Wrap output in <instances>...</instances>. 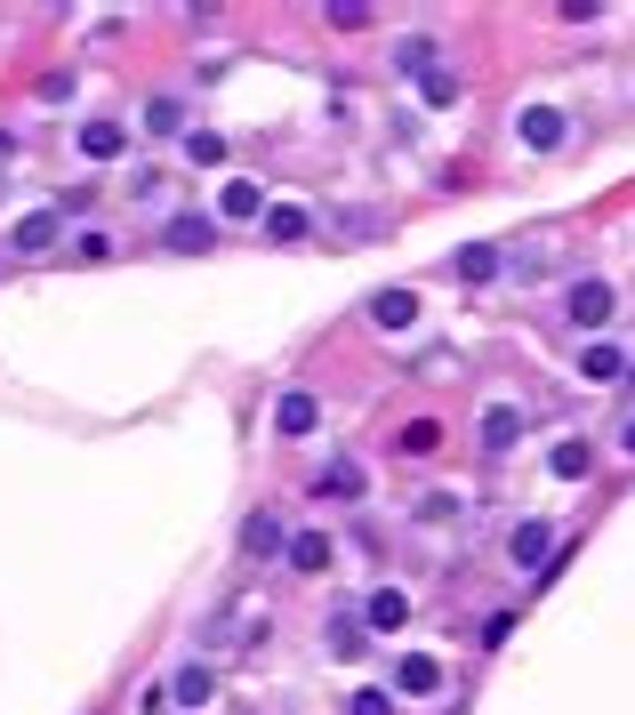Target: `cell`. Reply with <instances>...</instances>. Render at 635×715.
I'll use <instances>...</instances> for the list:
<instances>
[{
	"label": "cell",
	"mask_w": 635,
	"mask_h": 715,
	"mask_svg": "<svg viewBox=\"0 0 635 715\" xmlns=\"http://www.w3.org/2000/svg\"><path fill=\"white\" fill-rule=\"evenodd\" d=\"M612 305H619V290H612V282H579V290H572V322H579V330H604V322H612Z\"/></svg>",
	"instance_id": "cell-1"
},
{
	"label": "cell",
	"mask_w": 635,
	"mask_h": 715,
	"mask_svg": "<svg viewBox=\"0 0 635 715\" xmlns=\"http://www.w3.org/2000/svg\"><path fill=\"white\" fill-rule=\"evenodd\" d=\"M563 138H572V121H563L555 105H531V113H523V145H531V153H555Z\"/></svg>",
	"instance_id": "cell-2"
},
{
	"label": "cell",
	"mask_w": 635,
	"mask_h": 715,
	"mask_svg": "<svg viewBox=\"0 0 635 715\" xmlns=\"http://www.w3.org/2000/svg\"><path fill=\"white\" fill-rule=\"evenodd\" d=\"M362 620H371L379 635H394V627H411V595H403V587H379L371 603H362Z\"/></svg>",
	"instance_id": "cell-3"
},
{
	"label": "cell",
	"mask_w": 635,
	"mask_h": 715,
	"mask_svg": "<svg viewBox=\"0 0 635 715\" xmlns=\"http://www.w3.org/2000/svg\"><path fill=\"white\" fill-rule=\"evenodd\" d=\"M547 547H555L547 523H515V538H507V555H515L523 571H547Z\"/></svg>",
	"instance_id": "cell-4"
},
{
	"label": "cell",
	"mask_w": 635,
	"mask_h": 715,
	"mask_svg": "<svg viewBox=\"0 0 635 715\" xmlns=\"http://www.w3.org/2000/svg\"><path fill=\"white\" fill-rule=\"evenodd\" d=\"M314 419H322V402H314V394H282V402H274V434H290V442H298V434H314Z\"/></svg>",
	"instance_id": "cell-5"
},
{
	"label": "cell",
	"mask_w": 635,
	"mask_h": 715,
	"mask_svg": "<svg viewBox=\"0 0 635 715\" xmlns=\"http://www.w3.org/2000/svg\"><path fill=\"white\" fill-rule=\"evenodd\" d=\"M411 314H419L411 290H379V298H371V322H379V330H411Z\"/></svg>",
	"instance_id": "cell-6"
},
{
	"label": "cell",
	"mask_w": 635,
	"mask_h": 715,
	"mask_svg": "<svg viewBox=\"0 0 635 715\" xmlns=\"http://www.w3.org/2000/svg\"><path fill=\"white\" fill-rule=\"evenodd\" d=\"M121 145H129V138H121V121H89V129H81V153H89V161H113Z\"/></svg>",
	"instance_id": "cell-7"
},
{
	"label": "cell",
	"mask_w": 635,
	"mask_h": 715,
	"mask_svg": "<svg viewBox=\"0 0 635 715\" xmlns=\"http://www.w3.org/2000/svg\"><path fill=\"white\" fill-rule=\"evenodd\" d=\"M491 274H498V250H491V242H466V250H458V282H475V290H483Z\"/></svg>",
	"instance_id": "cell-8"
},
{
	"label": "cell",
	"mask_w": 635,
	"mask_h": 715,
	"mask_svg": "<svg viewBox=\"0 0 635 715\" xmlns=\"http://www.w3.org/2000/svg\"><path fill=\"white\" fill-rule=\"evenodd\" d=\"M579 370H587L595 386H612V379H627V354H619V346H587V354H579Z\"/></svg>",
	"instance_id": "cell-9"
},
{
	"label": "cell",
	"mask_w": 635,
	"mask_h": 715,
	"mask_svg": "<svg viewBox=\"0 0 635 715\" xmlns=\"http://www.w3.org/2000/svg\"><path fill=\"white\" fill-rule=\"evenodd\" d=\"M322 499H362V466L354 459H330L322 466Z\"/></svg>",
	"instance_id": "cell-10"
},
{
	"label": "cell",
	"mask_w": 635,
	"mask_h": 715,
	"mask_svg": "<svg viewBox=\"0 0 635 715\" xmlns=\"http://www.w3.org/2000/svg\"><path fill=\"white\" fill-rule=\"evenodd\" d=\"M394 684H403V692H443V667H434V659H403V667H394Z\"/></svg>",
	"instance_id": "cell-11"
},
{
	"label": "cell",
	"mask_w": 635,
	"mask_h": 715,
	"mask_svg": "<svg viewBox=\"0 0 635 715\" xmlns=\"http://www.w3.org/2000/svg\"><path fill=\"white\" fill-rule=\"evenodd\" d=\"M242 547H250V555H274V547H282V523L265 515V506H258V515L242 523Z\"/></svg>",
	"instance_id": "cell-12"
},
{
	"label": "cell",
	"mask_w": 635,
	"mask_h": 715,
	"mask_svg": "<svg viewBox=\"0 0 635 715\" xmlns=\"http://www.w3.org/2000/svg\"><path fill=\"white\" fill-rule=\"evenodd\" d=\"M210 692H218V684H210V667H185L178 684H170V699H178V707H210Z\"/></svg>",
	"instance_id": "cell-13"
},
{
	"label": "cell",
	"mask_w": 635,
	"mask_h": 715,
	"mask_svg": "<svg viewBox=\"0 0 635 715\" xmlns=\"http://www.w3.org/2000/svg\"><path fill=\"white\" fill-rule=\"evenodd\" d=\"M49 242H57V210H32L17 225V250H49Z\"/></svg>",
	"instance_id": "cell-14"
},
{
	"label": "cell",
	"mask_w": 635,
	"mask_h": 715,
	"mask_svg": "<svg viewBox=\"0 0 635 715\" xmlns=\"http://www.w3.org/2000/svg\"><path fill=\"white\" fill-rule=\"evenodd\" d=\"M210 242H218L210 218H178V225H170V250H210Z\"/></svg>",
	"instance_id": "cell-15"
},
{
	"label": "cell",
	"mask_w": 635,
	"mask_h": 715,
	"mask_svg": "<svg viewBox=\"0 0 635 715\" xmlns=\"http://www.w3.org/2000/svg\"><path fill=\"white\" fill-rule=\"evenodd\" d=\"M290 563H298V571H322V563H330V538H322V531H298V538H290Z\"/></svg>",
	"instance_id": "cell-16"
},
{
	"label": "cell",
	"mask_w": 635,
	"mask_h": 715,
	"mask_svg": "<svg viewBox=\"0 0 635 715\" xmlns=\"http://www.w3.org/2000/svg\"><path fill=\"white\" fill-rule=\"evenodd\" d=\"M265 242H306V210H265Z\"/></svg>",
	"instance_id": "cell-17"
},
{
	"label": "cell",
	"mask_w": 635,
	"mask_h": 715,
	"mask_svg": "<svg viewBox=\"0 0 635 715\" xmlns=\"http://www.w3.org/2000/svg\"><path fill=\"white\" fill-rule=\"evenodd\" d=\"M515 434H523V419L507 411V402H498V411L483 419V442H491V451H507V442H515Z\"/></svg>",
	"instance_id": "cell-18"
},
{
	"label": "cell",
	"mask_w": 635,
	"mask_h": 715,
	"mask_svg": "<svg viewBox=\"0 0 635 715\" xmlns=\"http://www.w3.org/2000/svg\"><path fill=\"white\" fill-rule=\"evenodd\" d=\"M403 73H434V32H411V41H403Z\"/></svg>",
	"instance_id": "cell-19"
},
{
	"label": "cell",
	"mask_w": 635,
	"mask_h": 715,
	"mask_svg": "<svg viewBox=\"0 0 635 715\" xmlns=\"http://www.w3.org/2000/svg\"><path fill=\"white\" fill-rule=\"evenodd\" d=\"M145 129H153V138H170V129H185L178 97H153V105H145Z\"/></svg>",
	"instance_id": "cell-20"
},
{
	"label": "cell",
	"mask_w": 635,
	"mask_h": 715,
	"mask_svg": "<svg viewBox=\"0 0 635 715\" xmlns=\"http://www.w3.org/2000/svg\"><path fill=\"white\" fill-rule=\"evenodd\" d=\"M587 466H595V451H587V442H563V451H555V474H563V483H579Z\"/></svg>",
	"instance_id": "cell-21"
},
{
	"label": "cell",
	"mask_w": 635,
	"mask_h": 715,
	"mask_svg": "<svg viewBox=\"0 0 635 715\" xmlns=\"http://www.w3.org/2000/svg\"><path fill=\"white\" fill-rule=\"evenodd\" d=\"M218 210H225V218H258V185H250V178H233Z\"/></svg>",
	"instance_id": "cell-22"
},
{
	"label": "cell",
	"mask_w": 635,
	"mask_h": 715,
	"mask_svg": "<svg viewBox=\"0 0 635 715\" xmlns=\"http://www.w3.org/2000/svg\"><path fill=\"white\" fill-rule=\"evenodd\" d=\"M434 442H443V426H434V419H411V426H403V451H411V459H426Z\"/></svg>",
	"instance_id": "cell-23"
},
{
	"label": "cell",
	"mask_w": 635,
	"mask_h": 715,
	"mask_svg": "<svg viewBox=\"0 0 635 715\" xmlns=\"http://www.w3.org/2000/svg\"><path fill=\"white\" fill-rule=\"evenodd\" d=\"M185 153L202 161V169H218V161H225V138H210V129H193V138H185Z\"/></svg>",
	"instance_id": "cell-24"
},
{
	"label": "cell",
	"mask_w": 635,
	"mask_h": 715,
	"mask_svg": "<svg viewBox=\"0 0 635 715\" xmlns=\"http://www.w3.org/2000/svg\"><path fill=\"white\" fill-rule=\"evenodd\" d=\"M346 715H394V699H386V692H354Z\"/></svg>",
	"instance_id": "cell-25"
},
{
	"label": "cell",
	"mask_w": 635,
	"mask_h": 715,
	"mask_svg": "<svg viewBox=\"0 0 635 715\" xmlns=\"http://www.w3.org/2000/svg\"><path fill=\"white\" fill-rule=\"evenodd\" d=\"M426 105H458V81L451 73H426Z\"/></svg>",
	"instance_id": "cell-26"
},
{
	"label": "cell",
	"mask_w": 635,
	"mask_h": 715,
	"mask_svg": "<svg viewBox=\"0 0 635 715\" xmlns=\"http://www.w3.org/2000/svg\"><path fill=\"white\" fill-rule=\"evenodd\" d=\"M619 442H627V451H635V419H627V434H619Z\"/></svg>",
	"instance_id": "cell-27"
}]
</instances>
